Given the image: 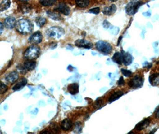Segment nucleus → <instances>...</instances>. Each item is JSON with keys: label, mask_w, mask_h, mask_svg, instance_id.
I'll return each mask as SVG.
<instances>
[{"label": "nucleus", "mask_w": 159, "mask_h": 134, "mask_svg": "<svg viewBox=\"0 0 159 134\" xmlns=\"http://www.w3.org/2000/svg\"><path fill=\"white\" fill-rule=\"evenodd\" d=\"M103 26L105 29H108V28H110L111 26V25L109 22H108L107 20H105L103 22Z\"/></svg>", "instance_id": "obj_33"}, {"label": "nucleus", "mask_w": 159, "mask_h": 134, "mask_svg": "<svg viewBox=\"0 0 159 134\" xmlns=\"http://www.w3.org/2000/svg\"><path fill=\"white\" fill-rule=\"evenodd\" d=\"M143 16H145V17H150V16H151V13L150 11H147V12L143 13Z\"/></svg>", "instance_id": "obj_37"}, {"label": "nucleus", "mask_w": 159, "mask_h": 134, "mask_svg": "<svg viewBox=\"0 0 159 134\" xmlns=\"http://www.w3.org/2000/svg\"><path fill=\"white\" fill-rule=\"evenodd\" d=\"M123 92L121 91H118L117 92H115L113 94H112L109 99H108V101L110 103H112L114 102H115L116 100L119 99L123 95Z\"/></svg>", "instance_id": "obj_19"}, {"label": "nucleus", "mask_w": 159, "mask_h": 134, "mask_svg": "<svg viewBox=\"0 0 159 134\" xmlns=\"http://www.w3.org/2000/svg\"><path fill=\"white\" fill-rule=\"evenodd\" d=\"M7 90H8L7 86L6 84H4V83L0 81V94H4L5 93L7 92Z\"/></svg>", "instance_id": "obj_28"}, {"label": "nucleus", "mask_w": 159, "mask_h": 134, "mask_svg": "<svg viewBox=\"0 0 159 134\" xmlns=\"http://www.w3.org/2000/svg\"><path fill=\"white\" fill-rule=\"evenodd\" d=\"M68 92L72 95L77 94L79 91V84L76 83H73L70 84L68 87Z\"/></svg>", "instance_id": "obj_17"}, {"label": "nucleus", "mask_w": 159, "mask_h": 134, "mask_svg": "<svg viewBox=\"0 0 159 134\" xmlns=\"http://www.w3.org/2000/svg\"><path fill=\"white\" fill-rule=\"evenodd\" d=\"M154 115L156 118L159 119V106L156 108V110L154 111Z\"/></svg>", "instance_id": "obj_36"}, {"label": "nucleus", "mask_w": 159, "mask_h": 134, "mask_svg": "<svg viewBox=\"0 0 159 134\" xmlns=\"http://www.w3.org/2000/svg\"><path fill=\"white\" fill-rule=\"evenodd\" d=\"M150 123V119L147 118L143 119L141 122H139L135 126V129L137 131H141L145 129L149 126Z\"/></svg>", "instance_id": "obj_13"}, {"label": "nucleus", "mask_w": 159, "mask_h": 134, "mask_svg": "<svg viewBox=\"0 0 159 134\" xmlns=\"http://www.w3.org/2000/svg\"><path fill=\"white\" fill-rule=\"evenodd\" d=\"M16 28L17 31L20 33L26 35L32 32L34 29V24L30 20L22 19L16 23Z\"/></svg>", "instance_id": "obj_1"}, {"label": "nucleus", "mask_w": 159, "mask_h": 134, "mask_svg": "<svg viewBox=\"0 0 159 134\" xmlns=\"http://www.w3.org/2000/svg\"><path fill=\"white\" fill-rule=\"evenodd\" d=\"M35 22H36V24H37V26H39V27H43L45 24H46L47 20L44 17H39L37 18Z\"/></svg>", "instance_id": "obj_26"}, {"label": "nucleus", "mask_w": 159, "mask_h": 134, "mask_svg": "<svg viewBox=\"0 0 159 134\" xmlns=\"http://www.w3.org/2000/svg\"><path fill=\"white\" fill-rule=\"evenodd\" d=\"M51 126H52V128L53 129V130L55 131L56 132H59V127H58L57 125L52 123Z\"/></svg>", "instance_id": "obj_34"}, {"label": "nucleus", "mask_w": 159, "mask_h": 134, "mask_svg": "<svg viewBox=\"0 0 159 134\" xmlns=\"http://www.w3.org/2000/svg\"><path fill=\"white\" fill-rule=\"evenodd\" d=\"M121 53L123 57V63L126 66L132 64L133 62V57L132 55L127 52L124 51L123 50L121 51Z\"/></svg>", "instance_id": "obj_12"}, {"label": "nucleus", "mask_w": 159, "mask_h": 134, "mask_svg": "<svg viewBox=\"0 0 159 134\" xmlns=\"http://www.w3.org/2000/svg\"><path fill=\"white\" fill-rule=\"evenodd\" d=\"M29 40L33 44H39L43 40V35L40 32H36L30 37Z\"/></svg>", "instance_id": "obj_8"}, {"label": "nucleus", "mask_w": 159, "mask_h": 134, "mask_svg": "<svg viewBox=\"0 0 159 134\" xmlns=\"http://www.w3.org/2000/svg\"><path fill=\"white\" fill-rule=\"evenodd\" d=\"M125 84V80L123 79V77H120V78L119 80V82H118V85L120 86H122V85H124Z\"/></svg>", "instance_id": "obj_35"}, {"label": "nucleus", "mask_w": 159, "mask_h": 134, "mask_svg": "<svg viewBox=\"0 0 159 134\" xmlns=\"http://www.w3.org/2000/svg\"><path fill=\"white\" fill-rule=\"evenodd\" d=\"M116 10H117L116 6L115 4H112L111 6H110V7L103 8L102 13L105 15L111 16L116 13Z\"/></svg>", "instance_id": "obj_15"}, {"label": "nucleus", "mask_w": 159, "mask_h": 134, "mask_svg": "<svg viewBox=\"0 0 159 134\" xmlns=\"http://www.w3.org/2000/svg\"><path fill=\"white\" fill-rule=\"evenodd\" d=\"M89 13L94 14V15H98L100 13V8L99 7H95V8H92L89 10Z\"/></svg>", "instance_id": "obj_32"}, {"label": "nucleus", "mask_w": 159, "mask_h": 134, "mask_svg": "<svg viewBox=\"0 0 159 134\" xmlns=\"http://www.w3.org/2000/svg\"><path fill=\"white\" fill-rule=\"evenodd\" d=\"M72 126H73L72 122L70 119H64V120H62V122H61V129L65 131H69L70 129H71Z\"/></svg>", "instance_id": "obj_14"}, {"label": "nucleus", "mask_w": 159, "mask_h": 134, "mask_svg": "<svg viewBox=\"0 0 159 134\" xmlns=\"http://www.w3.org/2000/svg\"><path fill=\"white\" fill-rule=\"evenodd\" d=\"M143 4V2L141 0H132L130 1L125 8L126 13L129 16L134 15Z\"/></svg>", "instance_id": "obj_3"}, {"label": "nucleus", "mask_w": 159, "mask_h": 134, "mask_svg": "<svg viewBox=\"0 0 159 134\" xmlns=\"http://www.w3.org/2000/svg\"><path fill=\"white\" fill-rule=\"evenodd\" d=\"M11 4L10 0H2L0 3V11L8 9Z\"/></svg>", "instance_id": "obj_23"}, {"label": "nucleus", "mask_w": 159, "mask_h": 134, "mask_svg": "<svg viewBox=\"0 0 159 134\" xmlns=\"http://www.w3.org/2000/svg\"><path fill=\"white\" fill-rule=\"evenodd\" d=\"M112 60L115 63H117L119 64H121L123 63V57L121 52H116L112 57Z\"/></svg>", "instance_id": "obj_22"}, {"label": "nucleus", "mask_w": 159, "mask_h": 134, "mask_svg": "<svg viewBox=\"0 0 159 134\" xmlns=\"http://www.w3.org/2000/svg\"><path fill=\"white\" fill-rule=\"evenodd\" d=\"M31 6L29 4H22L20 6V10L24 12V13H28L31 10Z\"/></svg>", "instance_id": "obj_27"}, {"label": "nucleus", "mask_w": 159, "mask_h": 134, "mask_svg": "<svg viewBox=\"0 0 159 134\" xmlns=\"http://www.w3.org/2000/svg\"><path fill=\"white\" fill-rule=\"evenodd\" d=\"M110 32H111V33L113 35H117L119 32V28L117 27H115V26H111L110 27Z\"/></svg>", "instance_id": "obj_31"}, {"label": "nucleus", "mask_w": 159, "mask_h": 134, "mask_svg": "<svg viewBox=\"0 0 159 134\" xmlns=\"http://www.w3.org/2000/svg\"><path fill=\"white\" fill-rule=\"evenodd\" d=\"M102 100H97V102H96V104L95 105H96V106L98 107V106H101V105L102 104Z\"/></svg>", "instance_id": "obj_39"}, {"label": "nucleus", "mask_w": 159, "mask_h": 134, "mask_svg": "<svg viewBox=\"0 0 159 134\" xmlns=\"http://www.w3.org/2000/svg\"><path fill=\"white\" fill-rule=\"evenodd\" d=\"M64 33V29L59 26H53L49 28L46 31V35L50 38L58 39L61 38Z\"/></svg>", "instance_id": "obj_5"}, {"label": "nucleus", "mask_w": 159, "mask_h": 134, "mask_svg": "<svg viewBox=\"0 0 159 134\" xmlns=\"http://www.w3.org/2000/svg\"><path fill=\"white\" fill-rule=\"evenodd\" d=\"M56 10L57 11H59V13L63 14L65 16H68L70 14L71 12V10L70 7L64 2L60 3L56 8Z\"/></svg>", "instance_id": "obj_9"}, {"label": "nucleus", "mask_w": 159, "mask_h": 134, "mask_svg": "<svg viewBox=\"0 0 159 134\" xmlns=\"http://www.w3.org/2000/svg\"><path fill=\"white\" fill-rule=\"evenodd\" d=\"M96 49L105 55L110 54L111 53L112 45L108 42L104 41H99L96 43Z\"/></svg>", "instance_id": "obj_4"}, {"label": "nucleus", "mask_w": 159, "mask_h": 134, "mask_svg": "<svg viewBox=\"0 0 159 134\" xmlns=\"http://www.w3.org/2000/svg\"><path fill=\"white\" fill-rule=\"evenodd\" d=\"M20 1H22V2H28V1H30V0H19Z\"/></svg>", "instance_id": "obj_40"}, {"label": "nucleus", "mask_w": 159, "mask_h": 134, "mask_svg": "<svg viewBox=\"0 0 159 134\" xmlns=\"http://www.w3.org/2000/svg\"><path fill=\"white\" fill-rule=\"evenodd\" d=\"M47 15H48V17L49 18H50L52 20H62V16H61L59 13H56V12H52V11H48L46 12Z\"/></svg>", "instance_id": "obj_21"}, {"label": "nucleus", "mask_w": 159, "mask_h": 134, "mask_svg": "<svg viewBox=\"0 0 159 134\" xmlns=\"http://www.w3.org/2000/svg\"><path fill=\"white\" fill-rule=\"evenodd\" d=\"M143 77L136 75L129 82V86L132 88H140L143 85Z\"/></svg>", "instance_id": "obj_6"}, {"label": "nucleus", "mask_w": 159, "mask_h": 134, "mask_svg": "<svg viewBox=\"0 0 159 134\" xmlns=\"http://www.w3.org/2000/svg\"><path fill=\"white\" fill-rule=\"evenodd\" d=\"M81 123L80 122H77L75 124V129H74V132H77V133H80L81 132Z\"/></svg>", "instance_id": "obj_29"}, {"label": "nucleus", "mask_w": 159, "mask_h": 134, "mask_svg": "<svg viewBox=\"0 0 159 134\" xmlns=\"http://www.w3.org/2000/svg\"><path fill=\"white\" fill-rule=\"evenodd\" d=\"M3 30H4V25L1 22H0V35L2 33Z\"/></svg>", "instance_id": "obj_38"}, {"label": "nucleus", "mask_w": 159, "mask_h": 134, "mask_svg": "<svg viewBox=\"0 0 159 134\" xmlns=\"http://www.w3.org/2000/svg\"><path fill=\"white\" fill-rule=\"evenodd\" d=\"M24 66L26 71H31L35 68L36 62L33 60H28L24 63Z\"/></svg>", "instance_id": "obj_18"}, {"label": "nucleus", "mask_w": 159, "mask_h": 134, "mask_svg": "<svg viewBox=\"0 0 159 134\" xmlns=\"http://www.w3.org/2000/svg\"><path fill=\"white\" fill-rule=\"evenodd\" d=\"M121 71L122 74L125 76H126V77H129L132 74V71H129V70H127V69H121Z\"/></svg>", "instance_id": "obj_30"}, {"label": "nucleus", "mask_w": 159, "mask_h": 134, "mask_svg": "<svg viewBox=\"0 0 159 134\" xmlns=\"http://www.w3.org/2000/svg\"><path fill=\"white\" fill-rule=\"evenodd\" d=\"M40 53V48L35 45H33L25 50L24 54V58L28 60H34L39 56Z\"/></svg>", "instance_id": "obj_2"}, {"label": "nucleus", "mask_w": 159, "mask_h": 134, "mask_svg": "<svg viewBox=\"0 0 159 134\" xmlns=\"http://www.w3.org/2000/svg\"><path fill=\"white\" fill-rule=\"evenodd\" d=\"M75 45L79 48H84L86 49H91L93 47V44L86 40H78L75 42Z\"/></svg>", "instance_id": "obj_7"}, {"label": "nucleus", "mask_w": 159, "mask_h": 134, "mask_svg": "<svg viewBox=\"0 0 159 134\" xmlns=\"http://www.w3.org/2000/svg\"><path fill=\"white\" fill-rule=\"evenodd\" d=\"M110 1H111V2H115V1H117V0H110Z\"/></svg>", "instance_id": "obj_41"}, {"label": "nucleus", "mask_w": 159, "mask_h": 134, "mask_svg": "<svg viewBox=\"0 0 159 134\" xmlns=\"http://www.w3.org/2000/svg\"><path fill=\"white\" fill-rule=\"evenodd\" d=\"M19 79V73L17 71H12L10 72L6 78V82L9 84H14Z\"/></svg>", "instance_id": "obj_11"}, {"label": "nucleus", "mask_w": 159, "mask_h": 134, "mask_svg": "<svg viewBox=\"0 0 159 134\" xmlns=\"http://www.w3.org/2000/svg\"><path fill=\"white\" fill-rule=\"evenodd\" d=\"M27 84V79L25 78H22L20 79L18 82L16 84V85L13 87V90L14 91H17L18 89H20L22 87H24L25 85H26Z\"/></svg>", "instance_id": "obj_20"}, {"label": "nucleus", "mask_w": 159, "mask_h": 134, "mask_svg": "<svg viewBox=\"0 0 159 134\" xmlns=\"http://www.w3.org/2000/svg\"><path fill=\"white\" fill-rule=\"evenodd\" d=\"M16 19L12 16L7 17L4 20V26L8 29H13L16 25Z\"/></svg>", "instance_id": "obj_10"}, {"label": "nucleus", "mask_w": 159, "mask_h": 134, "mask_svg": "<svg viewBox=\"0 0 159 134\" xmlns=\"http://www.w3.org/2000/svg\"><path fill=\"white\" fill-rule=\"evenodd\" d=\"M149 82L152 86H159V73H154L149 77Z\"/></svg>", "instance_id": "obj_16"}, {"label": "nucleus", "mask_w": 159, "mask_h": 134, "mask_svg": "<svg viewBox=\"0 0 159 134\" xmlns=\"http://www.w3.org/2000/svg\"><path fill=\"white\" fill-rule=\"evenodd\" d=\"M75 3L80 8H86L90 4L89 0H75Z\"/></svg>", "instance_id": "obj_24"}, {"label": "nucleus", "mask_w": 159, "mask_h": 134, "mask_svg": "<svg viewBox=\"0 0 159 134\" xmlns=\"http://www.w3.org/2000/svg\"><path fill=\"white\" fill-rule=\"evenodd\" d=\"M40 2L43 6L49 7L55 4L56 0H40Z\"/></svg>", "instance_id": "obj_25"}]
</instances>
